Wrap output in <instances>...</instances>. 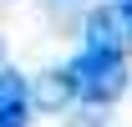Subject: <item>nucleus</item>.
Here are the masks:
<instances>
[{"mask_svg": "<svg viewBox=\"0 0 132 127\" xmlns=\"http://www.w3.org/2000/svg\"><path fill=\"white\" fill-rule=\"evenodd\" d=\"M66 71H71L76 102H92V107H107L127 92V56L122 51H81Z\"/></svg>", "mask_w": 132, "mask_h": 127, "instance_id": "1", "label": "nucleus"}, {"mask_svg": "<svg viewBox=\"0 0 132 127\" xmlns=\"http://www.w3.org/2000/svg\"><path fill=\"white\" fill-rule=\"evenodd\" d=\"M127 10L122 5H97L86 15V51H127Z\"/></svg>", "mask_w": 132, "mask_h": 127, "instance_id": "2", "label": "nucleus"}, {"mask_svg": "<svg viewBox=\"0 0 132 127\" xmlns=\"http://www.w3.org/2000/svg\"><path fill=\"white\" fill-rule=\"evenodd\" d=\"M26 97H31V102H36L41 112H61L66 102H76L71 71H66V66H61V71H41V76H36V86H31Z\"/></svg>", "mask_w": 132, "mask_h": 127, "instance_id": "3", "label": "nucleus"}, {"mask_svg": "<svg viewBox=\"0 0 132 127\" xmlns=\"http://www.w3.org/2000/svg\"><path fill=\"white\" fill-rule=\"evenodd\" d=\"M26 122H31V97L15 76H5L0 81V127H26Z\"/></svg>", "mask_w": 132, "mask_h": 127, "instance_id": "4", "label": "nucleus"}, {"mask_svg": "<svg viewBox=\"0 0 132 127\" xmlns=\"http://www.w3.org/2000/svg\"><path fill=\"white\" fill-rule=\"evenodd\" d=\"M5 76H10V71H5V46H0V81H5Z\"/></svg>", "mask_w": 132, "mask_h": 127, "instance_id": "5", "label": "nucleus"}, {"mask_svg": "<svg viewBox=\"0 0 132 127\" xmlns=\"http://www.w3.org/2000/svg\"><path fill=\"white\" fill-rule=\"evenodd\" d=\"M122 10H127V31H132V5H122Z\"/></svg>", "mask_w": 132, "mask_h": 127, "instance_id": "6", "label": "nucleus"}, {"mask_svg": "<svg viewBox=\"0 0 132 127\" xmlns=\"http://www.w3.org/2000/svg\"><path fill=\"white\" fill-rule=\"evenodd\" d=\"M122 5H132V0H122Z\"/></svg>", "mask_w": 132, "mask_h": 127, "instance_id": "7", "label": "nucleus"}]
</instances>
